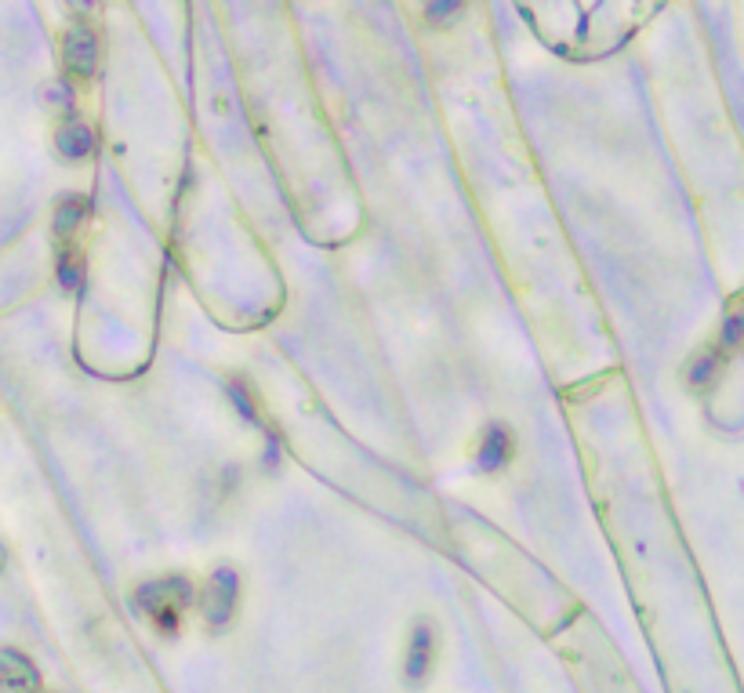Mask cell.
Masks as SVG:
<instances>
[{
	"label": "cell",
	"mask_w": 744,
	"mask_h": 693,
	"mask_svg": "<svg viewBox=\"0 0 744 693\" xmlns=\"http://www.w3.org/2000/svg\"><path fill=\"white\" fill-rule=\"evenodd\" d=\"M40 679L30 657L19 650H0V693H37Z\"/></svg>",
	"instance_id": "4"
},
{
	"label": "cell",
	"mask_w": 744,
	"mask_h": 693,
	"mask_svg": "<svg viewBox=\"0 0 744 693\" xmlns=\"http://www.w3.org/2000/svg\"><path fill=\"white\" fill-rule=\"evenodd\" d=\"M62 59H66V73L73 80H88L91 73H95L98 40H95V33L84 26V22L66 33V40H62Z\"/></svg>",
	"instance_id": "3"
},
{
	"label": "cell",
	"mask_w": 744,
	"mask_h": 693,
	"mask_svg": "<svg viewBox=\"0 0 744 693\" xmlns=\"http://www.w3.org/2000/svg\"><path fill=\"white\" fill-rule=\"evenodd\" d=\"M719 363H723V356H719L715 349L697 352L694 363L686 367V381H690V385H697V389H701V385H712L715 374H719Z\"/></svg>",
	"instance_id": "10"
},
{
	"label": "cell",
	"mask_w": 744,
	"mask_h": 693,
	"mask_svg": "<svg viewBox=\"0 0 744 693\" xmlns=\"http://www.w3.org/2000/svg\"><path fill=\"white\" fill-rule=\"evenodd\" d=\"M512 458V432L501 425V421H494V425H487L483 429V440H480V454H476V465H480L483 472H498L505 469Z\"/></svg>",
	"instance_id": "6"
},
{
	"label": "cell",
	"mask_w": 744,
	"mask_h": 693,
	"mask_svg": "<svg viewBox=\"0 0 744 693\" xmlns=\"http://www.w3.org/2000/svg\"><path fill=\"white\" fill-rule=\"evenodd\" d=\"M236 596H240V581H236L233 567H222L207 577L204 592H200V614L211 628L229 625V617L236 610Z\"/></svg>",
	"instance_id": "2"
},
{
	"label": "cell",
	"mask_w": 744,
	"mask_h": 693,
	"mask_svg": "<svg viewBox=\"0 0 744 693\" xmlns=\"http://www.w3.org/2000/svg\"><path fill=\"white\" fill-rule=\"evenodd\" d=\"M432 654H436V639H432V625L421 621L411 635V646H407V679L421 683L425 675L432 672Z\"/></svg>",
	"instance_id": "8"
},
{
	"label": "cell",
	"mask_w": 744,
	"mask_h": 693,
	"mask_svg": "<svg viewBox=\"0 0 744 693\" xmlns=\"http://www.w3.org/2000/svg\"><path fill=\"white\" fill-rule=\"evenodd\" d=\"M465 0H425V19L432 26H451L454 19H461Z\"/></svg>",
	"instance_id": "11"
},
{
	"label": "cell",
	"mask_w": 744,
	"mask_h": 693,
	"mask_svg": "<svg viewBox=\"0 0 744 693\" xmlns=\"http://www.w3.org/2000/svg\"><path fill=\"white\" fill-rule=\"evenodd\" d=\"M91 215V200L88 196H62L59 207H55V244H77L80 229Z\"/></svg>",
	"instance_id": "5"
},
{
	"label": "cell",
	"mask_w": 744,
	"mask_h": 693,
	"mask_svg": "<svg viewBox=\"0 0 744 693\" xmlns=\"http://www.w3.org/2000/svg\"><path fill=\"white\" fill-rule=\"evenodd\" d=\"M55 269H59V284L66 291H80L84 287V251H80V244H62Z\"/></svg>",
	"instance_id": "9"
},
{
	"label": "cell",
	"mask_w": 744,
	"mask_h": 693,
	"mask_svg": "<svg viewBox=\"0 0 744 693\" xmlns=\"http://www.w3.org/2000/svg\"><path fill=\"white\" fill-rule=\"evenodd\" d=\"M193 603V588H189L186 577H160V581H146V585L135 592V606L146 610L149 621L160 628V632H175L182 610Z\"/></svg>",
	"instance_id": "1"
},
{
	"label": "cell",
	"mask_w": 744,
	"mask_h": 693,
	"mask_svg": "<svg viewBox=\"0 0 744 693\" xmlns=\"http://www.w3.org/2000/svg\"><path fill=\"white\" fill-rule=\"evenodd\" d=\"M55 146H59V153L66 160H84L95 153V131L80 117H69L59 127V135H55Z\"/></svg>",
	"instance_id": "7"
}]
</instances>
